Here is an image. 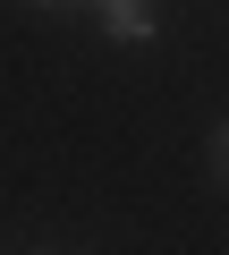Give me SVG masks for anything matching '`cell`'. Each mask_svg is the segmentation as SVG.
Wrapping results in <instances>:
<instances>
[{"label": "cell", "mask_w": 229, "mask_h": 255, "mask_svg": "<svg viewBox=\"0 0 229 255\" xmlns=\"http://www.w3.org/2000/svg\"><path fill=\"white\" fill-rule=\"evenodd\" d=\"M161 17H153V0H102V34L110 43H145Z\"/></svg>", "instance_id": "cell-1"}, {"label": "cell", "mask_w": 229, "mask_h": 255, "mask_svg": "<svg viewBox=\"0 0 229 255\" xmlns=\"http://www.w3.org/2000/svg\"><path fill=\"white\" fill-rule=\"evenodd\" d=\"M212 170H221V187H229V119H221V136H212Z\"/></svg>", "instance_id": "cell-2"}, {"label": "cell", "mask_w": 229, "mask_h": 255, "mask_svg": "<svg viewBox=\"0 0 229 255\" xmlns=\"http://www.w3.org/2000/svg\"><path fill=\"white\" fill-rule=\"evenodd\" d=\"M34 9H68V0H34Z\"/></svg>", "instance_id": "cell-3"}]
</instances>
